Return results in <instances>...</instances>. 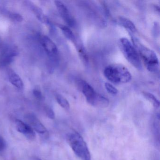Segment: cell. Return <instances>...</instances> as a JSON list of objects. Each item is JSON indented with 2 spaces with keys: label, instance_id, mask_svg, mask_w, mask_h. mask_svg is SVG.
<instances>
[{
  "label": "cell",
  "instance_id": "cell-21",
  "mask_svg": "<svg viewBox=\"0 0 160 160\" xmlns=\"http://www.w3.org/2000/svg\"><path fill=\"white\" fill-rule=\"evenodd\" d=\"M33 94L34 97L38 100H41L42 99V92H41V90L39 89V88H36L33 89Z\"/></svg>",
  "mask_w": 160,
  "mask_h": 160
},
{
  "label": "cell",
  "instance_id": "cell-12",
  "mask_svg": "<svg viewBox=\"0 0 160 160\" xmlns=\"http://www.w3.org/2000/svg\"><path fill=\"white\" fill-rule=\"evenodd\" d=\"M8 78L9 81L13 86L18 89H23L24 85L22 79L16 72L12 69L8 71Z\"/></svg>",
  "mask_w": 160,
  "mask_h": 160
},
{
  "label": "cell",
  "instance_id": "cell-4",
  "mask_svg": "<svg viewBox=\"0 0 160 160\" xmlns=\"http://www.w3.org/2000/svg\"><path fill=\"white\" fill-rule=\"evenodd\" d=\"M119 45L123 56L128 62L138 70L142 69V63L139 55L133 45L127 38H121Z\"/></svg>",
  "mask_w": 160,
  "mask_h": 160
},
{
  "label": "cell",
  "instance_id": "cell-20",
  "mask_svg": "<svg viewBox=\"0 0 160 160\" xmlns=\"http://www.w3.org/2000/svg\"><path fill=\"white\" fill-rule=\"evenodd\" d=\"M105 88L107 91L110 94L116 95L118 93V89L110 83H106L105 84Z\"/></svg>",
  "mask_w": 160,
  "mask_h": 160
},
{
  "label": "cell",
  "instance_id": "cell-16",
  "mask_svg": "<svg viewBox=\"0 0 160 160\" xmlns=\"http://www.w3.org/2000/svg\"><path fill=\"white\" fill-rule=\"evenodd\" d=\"M143 94L145 98L149 101L155 108H159L160 106V102L154 95L148 92H144Z\"/></svg>",
  "mask_w": 160,
  "mask_h": 160
},
{
  "label": "cell",
  "instance_id": "cell-11",
  "mask_svg": "<svg viewBox=\"0 0 160 160\" xmlns=\"http://www.w3.org/2000/svg\"><path fill=\"white\" fill-rule=\"evenodd\" d=\"M26 5L32 11L34 15L41 23L46 25L49 24V19L40 7L33 4L31 2L26 1Z\"/></svg>",
  "mask_w": 160,
  "mask_h": 160
},
{
  "label": "cell",
  "instance_id": "cell-9",
  "mask_svg": "<svg viewBox=\"0 0 160 160\" xmlns=\"http://www.w3.org/2000/svg\"><path fill=\"white\" fill-rule=\"evenodd\" d=\"M15 124L16 128L18 132L23 134L30 140L34 139L36 136L35 132L28 124L18 119L16 120Z\"/></svg>",
  "mask_w": 160,
  "mask_h": 160
},
{
  "label": "cell",
  "instance_id": "cell-22",
  "mask_svg": "<svg viewBox=\"0 0 160 160\" xmlns=\"http://www.w3.org/2000/svg\"><path fill=\"white\" fill-rule=\"evenodd\" d=\"M46 113L47 116L49 118L53 119L55 118V115L54 111L50 108H46Z\"/></svg>",
  "mask_w": 160,
  "mask_h": 160
},
{
  "label": "cell",
  "instance_id": "cell-6",
  "mask_svg": "<svg viewBox=\"0 0 160 160\" xmlns=\"http://www.w3.org/2000/svg\"><path fill=\"white\" fill-rule=\"evenodd\" d=\"M25 119L27 124L30 126L34 131L41 134L46 135L48 133L46 127L35 115L32 114H28L26 115Z\"/></svg>",
  "mask_w": 160,
  "mask_h": 160
},
{
  "label": "cell",
  "instance_id": "cell-8",
  "mask_svg": "<svg viewBox=\"0 0 160 160\" xmlns=\"http://www.w3.org/2000/svg\"><path fill=\"white\" fill-rule=\"evenodd\" d=\"M54 2L60 15L65 23H67V25L69 26L74 27L75 24L74 20L70 14L67 7L63 3L59 1H55Z\"/></svg>",
  "mask_w": 160,
  "mask_h": 160
},
{
  "label": "cell",
  "instance_id": "cell-2",
  "mask_svg": "<svg viewBox=\"0 0 160 160\" xmlns=\"http://www.w3.org/2000/svg\"><path fill=\"white\" fill-rule=\"evenodd\" d=\"M68 142L76 155L81 160H91V156L87 143L77 132H71L68 136Z\"/></svg>",
  "mask_w": 160,
  "mask_h": 160
},
{
  "label": "cell",
  "instance_id": "cell-1",
  "mask_svg": "<svg viewBox=\"0 0 160 160\" xmlns=\"http://www.w3.org/2000/svg\"><path fill=\"white\" fill-rule=\"evenodd\" d=\"M105 77L110 82L116 84L129 82L132 79V75L124 65L113 64L106 67L104 71Z\"/></svg>",
  "mask_w": 160,
  "mask_h": 160
},
{
  "label": "cell",
  "instance_id": "cell-23",
  "mask_svg": "<svg viewBox=\"0 0 160 160\" xmlns=\"http://www.w3.org/2000/svg\"><path fill=\"white\" fill-rule=\"evenodd\" d=\"M6 144L3 138L0 136V151H2L5 148Z\"/></svg>",
  "mask_w": 160,
  "mask_h": 160
},
{
  "label": "cell",
  "instance_id": "cell-15",
  "mask_svg": "<svg viewBox=\"0 0 160 160\" xmlns=\"http://www.w3.org/2000/svg\"><path fill=\"white\" fill-rule=\"evenodd\" d=\"M58 27L61 30L62 33L67 39L71 42H76V38L73 32L70 29L69 27H66L61 24H57Z\"/></svg>",
  "mask_w": 160,
  "mask_h": 160
},
{
  "label": "cell",
  "instance_id": "cell-3",
  "mask_svg": "<svg viewBox=\"0 0 160 160\" xmlns=\"http://www.w3.org/2000/svg\"><path fill=\"white\" fill-rule=\"evenodd\" d=\"M133 38V42L137 48L139 57H141L147 69L152 72H156L159 70V60L155 52L141 44L137 39Z\"/></svg>",
  "mask_w": 160,
  "mask_h": 160
},
{
  "label": "cell",
  "instance_id": "cell-5",
  "mask_svg": "<svg viewBox=\"0 0 160 160\" xmlns=\"http://www.w3.org/2000/svg\"><path fill=\"white\" fill-rule=\"evenodd\" d=\"M18 54V49L15 47H9L3 49L0 53V68L10 65Z\"/></svg>",
  "mask_w": 160,
  "mask_h": 160
},
{
  "label": "cell",
  "instance_id": "cell-10",
  "mask_svg": "<svg viewBox=\"0 0 160 160\" xmlns=\"http://www.w3.org/2000/svg\"><path fill=\"white\" fill-rule=\"evenodd\" d=\"M79 86L82 93L86 97V100L89 104L95 98L97 92L88 83L84 80H80L79 82Z\"/></svg>",
  "mask_w": 160,
  "mask_h": 160
},
{
  "label": "cell",
  "instance_id": "cell-18",
  "mask_svg": "<svg viewBox=\"0 0 160 160\" xmlns=\"http://www.w3.org/2000/svg\"><path fill=\"white\" fill-rule=\"evenodd\" d=\"M8 15L10 19H12L13 21H15V22H22L23 19H24L23 17L21 15L17 13H8Z\"/></svg>",
  "mask_w": 160,
  "mask_h": 160
},
{
  "label": "cell",
  "instance_id": "cell-24",
  "mask_svg": "<svg viewBox=\"0 0 160 160\" xmlns=\"http://www.w3.org/2000/svg\"><path fill=\"white\" fill-rule=\"evenodd\" d=\"M40 160V159H37V160Z\"/></svg>",
  "mask_w": 160,
  "mask_h": 160
},
{
  "label": "cell",
  "instance_id": "cell-17",
  "mask_svg": "<svg viewBox=\"0 0 160 160\" xmlns=\"http://www.w3.org/2000/svg\"><path fill=\"white\" fill-rule=\"evenodd\" d=\"M56 99L58 103L64 109H69L70 108V106L69 102L67 101L66 98H64L62 95L60 94H57L56 96Z\"/></svg>",
  "mask_w": 160,
  "mask_h": 160
},
{
  "label": "cell",
  "instance_id": "cell-14",
  "mask_svg": "<svg viewBox=\"0 0 160 160\" xmlns=\"http://www.w3.org/2000/svg\"><path fill=\"white\" fill-rule=\"evenodd\" d=\"M118 22L119 25L125 28L130 32L134 33L137 31V29L134 24L129 19L122 17H119L118 18Z\"/></svg>",
  "mask_w": 160,
  "mask_h": 160
},
{
  "label": "cell",
  "instance_id": "cell-13",
  "mask_svg": "<svg viewBox=\"0 0 160 160\" xmlns=\"http://www.w3.org/2000/svg\"><path fill=\"white\" fill-rule=\"evenodd\" d=\"M108 99L99 93H97L95 98L91 102V105L100 108H105L109 105Z\"/></svg>",
  "mask_w": 160,
  "mask_h": 160
},
{
  "label": "cell",
  "instance_id": "cell-19",
  "mask_svg": "<svg viewBox=\"0 0 160 160\" xmlns=\"http://www.w3.org/2000/svg\"><path fill=\"white\" fill-rule=\"evenodd\" d=\"M77 49L79 56L81 57L82 60L86 63L88 62V56H87V53H86L84 48L81 46H78Z\"/></svg>",
  "mask_w": 160,
  "mask_h": 160
},
{
  "label": "cell",
  "instance_id": "cell-7",
  "mask_svg": "<svg viewBox=\"0 0 160 160\" xmlns=\"http://www.w3.org/2000/svg\"><path fill=\"white\" fill-rule=\"evenodd\" d=\"M40 42L48 56L52 58H55L58 56V48L56 44L48 36L46 35L40 36Z\"/></svg>",
  "mask_w": 160,
  "mask_h": 160
}]
</instances>
